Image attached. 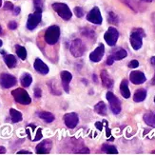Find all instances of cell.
Listing matches in <instances>:
<instances>
[{
	"label": "cell",
	"instance_id": "1",
	"mask_svg": "<svg viewBox=\"0 0 155 155\" xmlns=\"http://www.w3.org/2000/svg\"><path fill=\"white\" fill-rule=\"evenodd\" d=\"M145 31L143 29H134L130 35V44L133 50L138 51L142 48L143 45V37L145 36Z\"/></svg>",
	"mask_w": 155,
	"mask_h": 155
},
{
	"label": "cell",
	"instance_id": "2",
	"mask_svg": "<svg viewBox=\"0 0 155 155\" xmlns=\"http://www.w3.org/2000/svg\"><path fill=\"white\" fill-rule=\"evenodd\" d=\"M59 36H60L59 27L56 25H53V26H51L47 29V31L45 32V35H44V38H45V41L49 45H54L58 42Z\"/></svg>",
	"mask_w": 155,
	"mask_h": 155
},
{
	"label": "cell",
	"instance_id": "3",
	"mask_svg": "<svg viewBox=\"0 0 155 155\" xmlns=\"http://www.w3.org/2000/svg\"><path fill=\"white\" fill-rule=\"evenodd\" d=\"M52 9L54 10L57 15L64 20H70L72 16V12L70 10L69 6L65 3H53Z\"/></svg>",
	"mask_w": 155,
	"mask_h": 155
},
{
	"label": "cell",
	"instance_id": "4",
	"mask_svg": "<svg viewBox=\"0 0 155 155\" xmlns=\"http://www.w3.org/2000/svg\"><path fill=\"white\" fill-rule=\"evenodd\" d=\"M12 95L15 98V100L17 103L22 105H29L31 102V99L29 95V93L27 92L24 89L18 87V89L12 91Z\"/></svg>",
	"mask_w": 155,
	"mask_h": 155
},
{
	"label": "cell",
	"instance_id": "5",
	"mask_svg": "<svg viewBox=\"0 0 155 155\" xmlns=\"http://www.w3.org/2000/svg\"><path fill=\"white\" fill-rule=\"evenodd\" d=\"M41 19H42V12L35 11L33 13L29 15L28 21H27V28L31 31L35 30L38 26V24L41 22Z\"/></svg>",
	"mask_w": 155,
	"mask_h": 155
},
{
	"label": "cell",
	"instance_id": "6",
	"mask_svg": "<svg viewBox=\"0 0 155 155\" xmlns=\"http://www.w3.org/2000/svg\"><path fill=\"white\" fill-rule=\"evenodd\" d=\"M70 50H71V54L74 57H81L84 54L86 48H85V45L80 39H75V40H73V42L71 43Z\"/></svg>",
	"mask_w": 155,
	"mask_h": 155
},
{
	"label": "cell",
	"instance_id": "7",
	"mask_svg": "<svg viewBox=\"0 0 155 155\" xmlns=\"http://www.w3.org/2000/svg\"><path fill=\"white\" fill-rule=\"evenodd\" d=\"M107 101H109L110 106V110L114 114H119L121 111V102L120 100L114 95V94L111 91L107 92L106 95Z\"/></svg>",
	"mask_w": 155,
	"mask_h": 155
},
{
	"label": "cell",
	"instance_id": "8",
	"mask_svg": "<svg viewBox=\"0 0 155 155\" xmlns=\"http://www.w3.org/2000/svg\"><path fill=\"white\" fill-rule=\"evenodd\" d=\"M118 37H119V32L115 28H113V27H110L104 35V38L106 40L107 44L110 45V47L116 44Z\"/></svg>",
	"mask_w": 155,
	"mask_h": 155
},
{
	"label": "cell",
	"instance_id": "9",
	"mask_svg": "<svg viewBox=\"0 0 155 155\" xmlns=\"http://www.w3.org/2000/svg\"><path fill=\"white\" fill-rule=\"evenodd\" d=\"M0 85L4 89H10L16 85V78L9 73H2L0 75Z\"/></svg>",
	"mask_w": 155,
	"mask_h": 155
},
{
	"label": "cell",
	"instance_id": "10",
	"mask_svg": "<svg viewBox=\"0 0 155 155\" xmlns=\"http://www.w3.org/2000/svg\"><path fill=\"white\" fill-rule=\"evenodd\" d=\"M87 20L89 22H91L96 25H100L102 23L103 18L102 15H101V12L98 7H94L92 10H91V12L87 15Z\"/></svg>",
	"mask_w": 155,
	"mask_h": 155
},
{
	"label": "cell",
	"instance_id": "11",
	"mask_svg": "<svg viewBox=\"0 0 155 155\" xmlns=\"http://www.w3.org/2000/svg\"><path fill=\"white\" fill-rule=\"evenodd\" d=\"M63 119H64L65 125L68 127L69 129H74L79 122V117L75 112L66 113Z\"/></svg>",
	"mask_w": 155,
	"mask_h": 155
},
{
	"label": "cell",
	"instance_id": "12",
	"mask_svg": "<svg viewBox=\"0 0 155 155\" xmlns=\"http://www.w3.org/2000/svg\"><path fill=\"white\" fill-rule=\"evenodd\" d=\"M52 147V142L50 139H46L36 146L35 151L37 154H49Z\"/></svg>",
	"mask_w": 155,
	"mask_h": 155
},
{
	"label": "cell",
	"instance_id": "13",
	"mask_svg": "<svg viewBox=\"0 0 155 155\" xmlns=\"http://www.w3.org/2000/svg\"><path fill=\"white\" fill-rule=\"evenodd\" d=\"M130 80L131 81V83L135 84V85H140V84H143L146 82V76L142 71H133L130 72Z\"/></svg>",
	"mask_w": 155,
	"mask_h": 155
},
{
	"label": "cell",
	"instance_id": "14",
	"mask_svg": "<svg viewBox=\"0 0 155 155\" xmlns=\"http://www.w3.org/2000/svg\"><path fill=\"white\" fill-rule=\"evenodd\" d=\"M105 53V47L103 44H99V46L94 50L91 54H90V59L92 62H99L101 59L103 58Z\"/></svg>",
	"mask_w": 155,
	"mask_h": 155
},
{
	"label": "cell",
	"instance_id": "15",
	"mask_svg": "<svg viewBox=\"0 0 155 155\" xmlns=\"http://www.w3.org/2000/svg\"><path fill=\"white\" fill-rule=\"evenodd\" d=\"M61 80H62V86H63V89L66 92H69L70 91V82L72 79V75L71 73L68 71H63L61 73Z\"/></svg>",
	"mask_w": 155,
	"mask_h": 155
},
{
	"label": "cell",
	"instance_id": "16",
	"mask_svg": "<svg viewBox=\"0 0 155 155\" xmlns=\"http://www.w3.org/2000/svg\"><path fill=\"white\" fill-rule=\"evenodd\" d=\"M33 67H35V69L36 71H38L39 73H41V74L45 75V74H48L49 73V68L48 66H47L41 59L39 58H36L35 61V64H33Z\"/></svg>",
	"mask_w": 155,
	"mask_h": 155
},
{
	"label": "cell",
	"instance_id": "17",
	"mask_svg": "<svg viewBox=\"0 0 155 155\" xmlns=\"http://www.w3.org/2000/svg\"><path fill=\"white\" fill-rule=\"evenodd\" d=\"M100 76H101V80H102L103 86L106 87L107 89H111V87H113V80L110 78L107 71H102L100 73Z\"/></svg>",
	"mask_w": 155,
	"mask_h": 155
},
{
	"label": "cell",
	"instance_id": "18",
	"mask_svg": "<svg viewBox=\"0 0 155 155\" xmlns=\"http://www.w3.org/2000/svg\"><path fill=\"white\" fill-rule=\"evenodd\" d=\"M120 92L122 94V96L126 99L130 98V91L129 89V83H127V80L124 79L120 84Z\"/></svg>",
	"mask_w": 155,
	"mask_h": 155
},
{
	"label": "cell",
	"instance_id": "19",
	"mask_svg": "<svg viewBox=\"0 0 155 155\" xmlns=\"http://www.w3.org/2000/svg\"><path fill=\"white\" fill-rule=\"evenodd\" d=\"M147 97V91L145 89H139L135 91V93H134L133 95V100L134 102H142V101H144Z\"/></svg>",
	"mask_w": 155,
	"mask_h": 155
},
{
	"label": "cell",
	"instance_id": "20",
	"mask_svg": "<svg viewBox=\"0 0 155 155\" xmlns=\"http://www.w3.org/2000/svg\"><path fill=\"white\" fill-rule=\"evenodd\" d=\"M37 115L39 118L44 120L46 123H51L54 121V115L49 111H40L37 113Z\"/></svg>",
	"mask_w": 155,
	"mask_h": 155
},
{
	"label": "cell",
	"instance_id": "21",
	"mask_svg": "<svg viewBox=\"0 0 155 155\" xmlns=\"http://www.w3.org/2000/svg\"><path fill=\"white\" fill-rule=\"evenodd\" d=\"M94 110L96 111V113L100 114V115H102V116H105L107 115V106L104 102H102V101H100V102H98L95 107H94Z\"/></svg>",
	"mask_w": 155,
	"mask_h": 155
},
{
	"label": "cell",
	"instance_id": "22",
	"mask_svg": "<svg viewBox=\"0 0 155 155\" xmlns=\"http://www.w3.org/2000/svg\"><path fill=\"white\" fill-rule=\"evenodd\" d=\"M4 61L10 69H13L16 66V58L12 54H6L4 56Z\"/></svg>",
	"mask_w": 155,
	"mask_h": 155
},
{
	"label": "cell",
	"instance_id": "23",
	"mask_svg": "<svg viewBox=\"0 0 155 155\" xmlns=\"http://www.w3.org/2000/svg\"><path fill=\"white\" fill-rule=\"evenodd\" d=\"M10 115L13 123H18L20 121H22V113L15 109L10 110Z\"/></svg>",
	"mask_w": 155,
	"mask_h": 155
},
{
	"label": "cell",
	"instance_id": "24",
	"mask_svg": "<svg viewBox=\"0 0 155 155\" xmlns=\"http://www.w3.org/2000/svg\"><path fill=\"white\" fill-rule=\"evenodd\" d=\"M144 121L149 126H155V111L146 113L144 115Z\"/></svg>",
	"mask_w": 155,
	"mask_h": 155
},
{
	"label": "cell",
	"instance_id": "25",
	"mask_svg": "<svg viewBox=\"0 0 155 155\" xmlns=\"http://www.w3.org/2000/svg\"><path fill=\"white\" fill-rule=\"evenodd\" d=\"M20 82H21V85L24 87H28L31 86V82H32V77L29 73H25V74L22 75L21 79H20Z\"/></svg>",
	"mask_w": 155,
	"mask_h": 155
},
{
	"label": "cell",
	"instance_id": "26",
	"mask_svg": "<svg viewBox=\"0 0 155 155\" xmlns=\"http://www.w3.org/2000/svg\"><path fill=\"white\" fill-rule=\"evenodd\" d=\"M112 55L114 57V60H122L125 57H127V52L124 49H119V50H117L115 52H114Z\"/></svg>",
	"mask_w": 155,
	"mask_h": 155
},
{
	"label": "cell",
	"instance_id": "27",
	"mask_svg": "<svg viewBox=\"0 0 155 155\" xmlns=\"http://www.w3.org/2000/svg\"><path fill=\"white\" fill-rule=\"evenodd\" d=\"M16 49V54L18 55V57L22 60H25L27 58V51L24 47L22 46H19V45H16L15 47Z\"/></svg>",
	"mask_w": 155,
	"mask_h": 155
},
{
	"label": "cell",
	"instance_id": "28",
	"mask_svg": "<svg viewBox=\"0 0 155 155\" xmlns=\"http://www.w3.org/2000/svg\"><path fill=\"white\" fill-rule=\"evenodd\" d=\"M102 150L107 154H117L118 153V150L115 147L110 146V145H107V144H105L102 147Z\"/></svg>",
	"mask_w": 155,
	"mask_h": 155
},
{
	"label": "cell",
	"instance_id": "29",
	"mask_svg": "<svg viewBox=\"0 0 155 155\" xmlns=\"http://www.w3.org/2000/svg\"><path fill=\"white\" fill-rule=\"evenodd\" d=\"M123 2H125L127 6L130 7V9H132L134 12H137V8H138V3L135 1V0H122Z\"/></svg>",
	"mask_w": 155,
	"mask_h": 155
},
{
	"label": "cell",
	"instance_id": "30",
	"mask_svg": "<svg viewBox=\"0 0 155 155\" xmlns=\"http://www.w3.org/2000/svg\"><path fill=\"white\" fill-rule=\"evenodd\" d=\"M33 4H35V11H43L44 0H33Z\"/></svg>",
	"mask_w": 155,
	"mask_h": 155
},
{
	"label": "cell",
	"instance_id": "31",
	"mask_svg": "<svg viewBox=\"0 0 155 155\" xmlns=\"http://www.w3.org/2000/svg\"><path fill=\"white\" fill-rule=\"evenodd\" d=\"M73 12H74V15H75L78 18L83 17V15H84V11H83V9L81 8V7H79V6H76L75 8L73 9Z\"/></svg>",
	"mask_w": 155,
	"mask_h": 155
},
{
	"label": "cell",
	"instance_id": "32",
	"mask_svg": "<svg viewBox=\"0 0 155 155\" xmlns=\"http://www.w3.org/2000/svg\"><path fill=\"white\" fill-rule=\"evenodd\" d=\"M109 21L113 24H117L118 23V17L114 12H110L109 13Z\"/></svg>",
	"mask_w": 155,
	"mask_h": 155
},
{
	"label": "cell",
	"instance_id": "33",
	"mask_svg": "<svg viewBox=\"0 0 155 155\" xmlns=\"http://www.w3.org/2000/svg\"><path fill=\"white\" fill-rule=\"evenodd\" d=\"M83 35H86L87 37L92 38V37H94V31L92 30H91V29H86V30L83 31Z\"/></svg>",
	"mask_w": 155,
	"mask_h": 155
},
{
	"label": "cell",
	"instance_id": "34",
	"mask_svg": "<svg viewBox=\"0 0 155 155\" xmlns=\"http://www.w3.org/2000/svg\"><path fill=\"white\" fill-rule=\"evenodd\" d=\"M41 138H42V130L39 127V129H37V131L35 133V137L32 139V141H39Z\"/></svg>",
	"mask_w": 155,
	"mask_h": 155
},
{
	"label": "cell",
	"instance_id": "35",
	"mask_svg": "<svg viewBox=\"0 0 155 155\" xmlns=\"http://www.w3.org/2000/svg\"><path fill=\"white\" fill-rule=\"evenodd\" d=\"M138 66H139V62L137 61V60H131V61L130 62L129 64V68L130 69H135V68H138Z\"/></svg>",
	"mask_w": 155,
	"mask_h": 155
},
{
	"label": "cell",
	"instance_id": "36",
	"mask_svg": "<svg viewBox=\"0 0 155 155\" xmlns=\"http://www.w3.org/2000/svg\"><path fill=\"white\" fill-rule=\"evenodd\" d=\"M13 4L12 3V2H9V1H7V2H5V4H4V9L5 10H7V11H12L13 10Z\"/></svg>",
	"mask_w": 155,
	"mask_h": 155
},
{
	"label": "cell",
	"instance_id": "37",
	"mask_svg": "<svg viewBox=\"0 0 155 155\" xmlns=\"http://www.w3.org/2000/svg\"><path fill=\"white\" fill-rule=\"evenodd\" d=\"M8 28L10 30H16V28H17V23L15 21H11V22H9Z\"/></svg>",
	"mask_w": 155,
	"mask_h": 155
},
{
	"label": "cell",
	"instance_id": "38",
	"mask_svg": "<svg viewBox=\"0 0 155 155\" xmlns=\"http://www.w3.org/2000/svg\"><path fill=\"white\" fill-rule=\"evenodd\" d=\"M150 62H151V64L155 67V56H153V57L150 58ZM151 84H152V85H155V73H154L153 78L151 79Z\"/></svg>",
	"mask_w": 155,
	"mask_h": 155
},
{
	"label": "cell",
	"instance_id": "39",
	"mask_svg": "<svg viewBox=\"0 0 155 155\" xmlns=\"http://www.w3.org/2000/svg\"><path fill=\"white\" fill-rule=\"evenodd\" d=\"M115 61V60H114V57H113V55L111 54V55H110L109 57H107V65H112L113 64V62Z\"/></svg>",
	"mask_w": 155,
	"mask_h": 155
},
{
	"label": "cell",
	"instance_id": "40",
	"mask_svg": "<svg viewBox=\"0 0 155 155\" xmlns=\"http://www.w3.org/2000/svg\"><path fill=\"white\" fill-rule=\"evenodd\" d=\"M41 94H42L41 90L38 89V87H36V89L35 90V96L36 98H40V97H41Z\"/></svg>",
	"mask_w": 155,
	"mask_h": 155
},
{
	"label": "cell",
	"instance_id": "41",
	"mask_svg": "<svg viewBox=\"0 0 155 155\" xmlns=\"http://www.w3.org/2000/svg\"><path fill=\"white\" fill-rule=\"evenodd\" d=\"M77 153H86V154H89L90 153V150L87 147H84V149L80 150L79 151H77Z\"/></svg>",
	"mask_w": 155,
	"mask_h": 155
},
{
	"label": "cell",
	"instance_id": "42",
	"mask_svg": "<svg viewBox=\"0 0 155 155\" xmlns=\"http://www.w3.org/2000/svg\"><path fill=\"white\" fill-rule=\"evenodd\" d=\"M103 124H104V123L96 122V123H95V127H97V129H98L99 130H103Z\"/></svg>",
	"mask_w": 155,
	"mask_h": 155
},
{
	"label": "cell",
	"instance_id": "43",
	"mask_svg": "<svg viewBox=\"0 0 155 155\" xmlns=\"http://www.w3.org/2000/svg\"><path fill=\"white\" fill-rule=\"evenodd\" d=\"M12 11H13V13H15V15H19V12H20V7H15Z\"/></svg>",
	"mask_w": 155,
	"mask_h": 155
},
{
	"label": "cell",
	"instance_id": "44",
	"mask_svg": "<svg viewBox=\"0 0 155 155\" xmlns=\"http://www.w3.org/2000/svg\"><path fill=\"white\" fill-rule=\"evenodd\" d=\"M17 154H31V152L28 150H20V151H17Z\"/></svg>",
	"mask_w": 155,
	"mask_h": 155
},
{
	"label": "cell",
	"instance_id": "45",
	"mask_svg": "<svg viewBox=\"0 0 155 155\" xmlns=\"http://www.w3.org/2000/svg\"><path fill=\"white\" fill-rule=\"evenodd\" d=\"M6 153V149L4 147H0V154H4Z\"/></svg>",
	"mask_w": 155,
	"mask_h": 155
},
{
	"label": "cell",
	"instance_id": "46",
	"mask_svg": "<svg viewBox=\"0 0 155 155\" xmlns=\"http://www.w3.org/2000/svg\"><path fill=\"white\" fill-rule=\"evenodd\" d=\"M142 2H152L153 0H141Z\"/></svg>",
	"mask_w": 155,
	"mask_h": 155
},
{
	"label": "cell",
	"instance_id": "47",
	"mask_svg": "<svg viewBox=\"0 0 155 155\" xmlns=\"http://www.w3.org/2000/svg\"><path fill=\"white\" fill-rule=\"evenodd\" d=\"M93 80H94V82H97V77L95 76V74H93Z\"/></svg>",
	"mask_w": 155,
	"mask_h": 155
},
{
	"label": "cell",
	"instance_id": "48",
	"mask_svg": "<svg viewBox=\"0 0 155 155\" xmlns=\"http://www.w3.org/2000/svg\"><path fill=\"white\" fill-rule=\"evenodd\" d=\"M2 44H3V42H2V40H0V47L2 46Z\"/></svg>",
	"mask_w": 155,
	"mask_h": 155
},
{
	"label": "cell",
	"instance_id": "49",
	"mask_svg": "<svg viewBox=\"0 0 155 155\" xmlns=\"http://www.w3.org/2000/svg\"><path fill=\"white\" fill-rule=\"evenodd\" d=\"M1 33H2V28L0 27V35H1Z\"/></svg>",
	"mask_w": 155,
	"mask_h": 155
},
{
	"label": "cell",
	"instance_id": "50",
	"mask_svg": "<svg viewBox=\"0 0 155 155\" xmlns=\"http://www.w3.org/2000/svg\"><path fill=\"white\" fill-rule=\"evenodd\" d=\"M2 6V0H0V7Z\"/></svg>",
	"mask_w": 155,
	"mask_h": 155
},
{
	"label": "cell",
	"instance_id": "51",
	"mask_svg": "<svg viewBox=\"0 0 155 155\" xmlns=\"http://www.w3.org/2000/svg\"><path fill=\"white\" fill-rule=\"evenodd\" d=\"M151 153H152V154H155V150H153V151H151Z\"/></svg>",
	"mask_w": 155,
	"mask_h": 155
},
{
	"label": "cell",
	"instance_id": "52",
	"mask_svg": "<svg viewBox=\"0 0 155 155\" xmlns=\"http://www.w3.org/2000/svg\"><path fill=\"white\" fill-rule=\"evenodd\" d=\"M154 103H155V97H154Z\"/></svg>",
	"mask_w": 155,
	"mask_h": 155
}]
</instances>
